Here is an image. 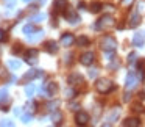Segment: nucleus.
I'll list each match as a JSON object with an SVG mask.
<instances>
[{
	"label": "nucleus",
	"instance_id": "nucleus-1",
	"mask_svg": "<svg viewBox=\"0 0 145 127\" xmlns=\"http://www.w3.org/2000/svg\"><path fill=\"white\" fill-rule=\"evenodd\" d=\"M100 47L105 52H114L117 49V39L111 35H105L100 39Z\"/></svg>",
	"mask_w": 145,
	"mask_h": 127
},
{
	"label": "nucleus",
	"instance_id": "nucleus-2",
	"mask_svg": "<svg viewBox=\"0 0 145 127\" xmlns=\"http://www.w3.org/2000/svg\"><path fill=\"white\" fill-rule=\"evenodd\" d=\"M95 89H97L98 93H101V94H106V93H109L114 89V83L108 79H98L97 82H95Z\"/></svg>",
	"mask_w": 145,
	"mask_h": 127
},
{
	"label": "nucleus",
	"instance_id": "nucleus-3",
	"mask_svg": "<svg viewBox=\"0 0 145 127\" xmlns=\"http://www.w3.org/2000/svg\"><path fill=\"white\" fill-rule=\"evenodd\" d=\"M116 25V21H114V17L112 16H103L100 21H98L97 24L94 25V28L95 30H103V28H109V27H114Z\"/></svg>",
	"mask_w": 145,
	"mask_h": 127
},
{
	"label": "nucleus",
	"instance_id": "nucleus-4",
	"mask_svg": "<svg viewBox=\"0 0 145 127\" xmlns=\"http://www.w3.org/2000/svg\"><path fill=\"white\" fill-rule=\"evenodd\" d=\"M67 82H69L70 86H73V88H80V86H84V79H83L81 74H70L69 79H67Z\"/></svg>",
	"mask_w": 145,
	"mask_h": 127
},
{
	"label": "nucleus",
	"instance_id": "nucleus-5",
	"mask_svg": "<svg viewBox=\"0 0 145 127\" xmlns=\"http://www.w3.org/2000/svg\"><path fill=\"white\" fill-rule=\"evenodd\" d=\"M64 17H66V21L70 24H78V21H80V16L75 11V8H69V7L64 10Z\"/></svg>",
	"mask_w": 145,
	"mask_h": 127
},
{
	"label": "nucleus",
	"instance_id": "nucleus-6",
	"mask_svg": "<svg viewBox=\"0 0 145 127\" xmlns=\"http://www.w3.org/2000/svg\"><path fill=\"white\" fill-rule=\"evenodd\" d=\"M120 118V108L119 107H116V108H112V110L108 113V116H106V122L103 124V126H112L114 122H116L117 119Z\"/></svg>",
	"mask_w": 145,
	"mask_h": 127
},
{
	"label": "nucleus",
	"instance_id": "nucleus-7",
	"mask_svg": "<svg viewBox=\"0 0 145 127\" xmlns=\"http://www.w3.org/2000/svg\"><path fill=\"white\" fill-rule=\"evenodd\" d=\"M42 91H44V94L47 96V97H53V96H56V93H58V85L55 82H48V83L44 85Z\"/></svg>",
	"mask_w": 145,
	"mask_h": 127
},
{
	"label": "nucleus",
	"instance_id": "nucleus-8",
	"mask_svg": "<svg viewBox=\"0 0 145 127\" xmlns=\"http://www.w3.org/2000/svg\"><path fill=\"white\" fill-rule=\"evenodd\" d=\"M38 55H39V52L36 50V49H30V50L25 52L24 58H25V61L28 64H36L38 63Z\"/></svg>",
	"mask_w": 145,
	"mask_h": 127
},
{
	"label": "nucleus",
	"instance_id": "nucleus-9",
	"mask_svg": "<svg viewBox=\"0 0 145 127\" xmlns=\"http://www.w3.org/2000/svg\"><path fill=\"white\" fill-rule=\"evenodd\" d=\"M94 60H95L94 52H84V54L80 57V63H81L83 66H91V64L94 63Z\"/></svg>",
	"mask_w": 145,
	"mask_h": 127
},
{
	"label": "nucleus",
	"instance_id": "nucleus-10",
	"mask_svg": "<svg viewBox=\"0 0 145 127\" xmlns=\"http://www.w3.org/2000/svg\"><path fill=\"white\" fill-rule=\"evenodd\" d=\"M140 24V11L139 10H133V13L129 14V19H128V25L129 27H137Z\"/></svg>",
	"mask_w": 145,
	"mask_h": 127
},
{
	"label": "nucleus",
	"instance_id": "nucleus-11",
	"mask_svg": "<svg viewBox=\"0 0 145 127\" xmlns=\"http://www.w3.org/2000/svg\"><path fill=\"white\" fill-rule=\"evenodd\" d=\"M89 113H86V111H83V110H80V111H76V114H75V121H76V124L78 126H86V124L89 122Z\"/></svg>",
	"mask_w": 145,
	"mask_h": 127
},
{
	"label": "nucleus",
	"instance_id": "nucleus-12",
	"mask_svg": "<svg viewBox=\"0 0 145 127\" xmlns=\"http://www.w3.org/2000/svg\"><path fill=\"white\" fill-rule=\"evenodd\" d=\"M137 82H139L137 77H136L133 72H129L128 75H126V85H125V86H126V89H128V91L134 89L136 86H137Z\"/></svg>",
	"mask_w": 145,
	"mask_h": 127
},
{
	"label": "nucleus",
	"instance_id": "nucleus-13",
	"mask_svg": "<svg viewBox=\"0 0 145 127\" xmlns=\"http://www.w3.org/2000/svg\"><path fill=\"white\" fill-rule=\"evenodd\" d=\"M73 42H75V36L72 33H64L61 36V46H64V47H70Z\"/></svg>",
	"mask_w": 145,
	"mask_h": 127
},
{
	"label": "nucleus",
	"instance_id": "nucleus-14",
	"mask_svg": "<svg viewBox=\"0 0 145 127\" xmlns=\"http://www.w3.org/2000/svg\"><path fill=\"white\" fill-rule=\"evenodd\" d=\"M67 7H69V2H67V0H55L53 2V8L58 13H61V11L64 13V10H66Z\"/></svg>",
	"mask_w": 145,
	"mask_h": 127
},
{
	"label": "nucleus",
	"instance_id": "nucleus-15",
	"mask_svg": "<svg viewBox=\"0 0 145 127\" xmlns=\"http://www.w3.org/2000/svg\"><path fill=\"white\" fill-rule=\"evenodd\" d=\"M41 75H42V72H41V71H38V69H30L28 72H27L25 75L22 77V80H24V82H28V80L36 79V77H41Z\"/></svg>",
	"mask_w": 145,
	"mask_h": 127
},
{
	"label": "nucleus",
	"instance_id": "nucleus-16",
	"mask_svg": "<svg viewBox=\"0 0 145 127\" xmlns=\"http://www.w3.org/2000/svg\"><path fill=\"white\" fill-rule=\"evenodd\" d=\"M122 124H123V127H139L140 126V121L137 118H126Z\"/></svg>",
	"mask_w": 145,
	"mask_h": 127
},
{
	"label": "nucleus",
	"instance_id": "nucleus-17",
	"mask_svg": "<svg viewBox=\"0 0 145 127\" xmlns=\"http://www.w3.org/2000/svg\"><path fill=\"white\" fill-rule=\"evenodd\" d=\"M44 49L48 52V54H56L58 52V44L55 41H47L44 46Z\"/></svg>",
	"mask_w": 145,
	"mask_h": 127
},
{
	"label": "nucleus",
	"instance_id": "nucleus-18",
	"mask_svg": "<svg viewBox=\"0 0 145 127\" xmlns=\"http://www.w3.org/2000/svg\"><path fill=\"white\" fill-rule=\"evenodd\" d=\"M133 46H136V47H142L144 46V35L142 33H134V36H133Z\"/></svg>",
	"mask_w": 145,
	"mask_h": 127
},
{
	"label": "nucleus",
	"instance_id": "nucleus-19",
	"mask_svg": "<svg viewBox=\"0 0 145 127\" xmlns=\"http://www.w3.org/2000/svg\"><path fill=\"white\" fill-rule=\"evenodd\" d=\"M75 42L78 46H81V47H86V46H89V38L88 36H80V38L75 39Z\"/></svg>",
	"mask_w": 145,
	"mask_h": 127
},
{
	"label": "nucleus",
	"instance_id": "nucleus-20",
	"mask_svg": "<svg viewBox=\"0 0 145 127\" xmlns=\"http://www.w3.org/2000/svg\"><path fill=\"white\" fill-rule=\"evenodd\" d=\"M42 36H44V32H42V30H36L35 35H28V39L30 41H38V39H41Z\"/></svg>",
	"mask_w": 145,
	"mask_h": 127
},
{
	"label": "nucleus",
	"instance_id": "nucleus-21",
	"mask_svg": "<svg viewBox=\"0 0 145 127\" xmlns=\"http://www.w3.org/2000/svg\"><path fill=\"white\" fill-rule=\"evenodd\" d=\"M52 119H53L55 124H61V119H63V113H61V111H58V110H55L53 114H52Z\"/></svg>",
	"mask_w": 145,
	"mask_h": 127
},
{
	"label": "nucleus",
	"instance_id": "nucleus-22",
	"mask_svg": "<svg viewBox=\"0 0 145 127\" xmlns=\"http://www.w3.org/2000/svg\"><path fill=\"white\" fill-rule=\"evenodd\" d=\"M8 66L13 71H17V69H20V61L19 60H10L8 61Z\"/></svg>",
	"mask_w": 145,
	"mask_h": 127
},
{
	"label": "nucleus",
	"instance_id": "nucleus-23",
	"mask_svg": "<svg viewBox=\"0 0 145 127\" xmlns=\"http://www.w3.org/2000/svg\"><path fill=\"white\" fill-rule=\"evenodd\" d=\"M35 85L33 83H30V85H27L25 86V94L28 96V97H33V94H35Z\"/></svg>",
	"mask_w": 145,
	"mask_h": 127
},
{
	"label": "nucleus",
	"instance_id": "nucleus-24",
	"mask_svg": "<svg viewBox=\"0 0 145 127\" xmlns=\"http://www.w3.org/2000/svg\"><path fill=\"white\" fill-rule=\"evenodd\" d=\"M75 88H73V86H70V88H67L66 89V91H64V94H66V97L67 99H73V97H75Z\"/></svg>",
	"mask_w": 145,
	"mask_h": 127
},
{
	"label": "nucleus",
	"instance_id": "nucleus-25",
	"mask_svg": "<svg viewBox=\"0 0 145 127\" xmlns=\"http://www.w3.org/2000/svg\"><path fill=\"white\" fill-rule=\"evenodd\" d=\"M58 107H59V102H58V101H53V102H48V104H47V110L48 111H55Z\"/></svg>",
	"mask_w": 145,
	"mask_h": 127
},
{
	"label": "nucleus",
	"instance_id": "nucleus-26",
	"mask_svg": "<svg viewBox=\"0 0 145 127\" xmlns=\"http://www.w3.org/2000/svg\"><path fill=\"white\" fill-rule=\"evenodd\" d=\"M44 19H45V16H44L42 13H39V14H35V16L31 17V21H33L35 24H39V22H42Z\"/></svg>",
	"mask_w": 145,
	"mask_h": 127
},
{
	"label": "nucleus",
	"instance_id": "nucleus-27",
	"mask_svg": "<svg viewBox=\"0 0 145 127\" xmlns=\"http://www.w3.org/2000/svg\"><path fill=\"white\" fill-rule=\"evenodd\" d=\"M35 32H36V30H35V27H33L31 24H30V25H25V27H24V33H25L27 36H28V35H33Z\"/></svg>",
	"mask_w": 145,
	"mask_h": 127
},
{
	"label": "nucleus",
	"instance_id": "nucleus-28",
	"mask_svg": "<svg viewBox=\"0 0 145 127\" xmlns=\"http://www.w3.org/2000/svg\"><path fill=\"white\" fill-rule=\"evenodd\" d=\"M100 10H101V3H98V2H92V5H91L92 13H98Z\"/></svg>",
	"mask_w": 145,
	"mask_h": 127
},
{
	"label": "nucleus",
	"instance_id": "nucleus-29",
	"mask_svg": "<svg viewBox=\"0 0 145 127\" xmlns=\"http://www.w3.org/2000/svg\"><path fill=\"white\" fill-rule=\"evenodd\" d=\"M136 61H137V55H136L134 52H133V54H129L128 55V64L131 66V64H134Z\"/></svg>",
	"mask_w": 145,
	"mask_h": 127
},
{
	"label": "nucleus",
	"instance_id": "nucleus-30",
	"mask_svg": "<svg viewBox=\"0 0 145 127\" xmlns=\"http://www.w3.org/2000/svg\"><path fill=\"white\" fill-rule=\"evenodd\" d=\"M8 97V89L3 88V89H0V101H3V99Z\"/></svg>",
	"mask_w": 145,
	"mask_h": 127
},
{
	"label": "nucleus",
	"instance_id": "nucleus-31",
	"mask_svg": "<svg viewBox=\"0 0 145 127\" xmlns=\"http://www.w3.org/2000/svg\"><path fill=\"white\" fill-rule=\"evenodd\" d=\"M114 58H116V55H114V52H106V60H108V61H112Z\"/></svg>",
	"mask_w": 145,
	"mask_h": 127
},
{
	"label": "nucleus",
	"instance_id": "nucleus-32",
	"mask_svg": "<svg viewBox=\"0 0 145 127\" xmlns=\"http://www.w3.org/2000/svg\"><path fill=\"white\" fill-rule=\"evenodd\" d=\"M0 126H2V127H5V126H13V122H11V121L10 119H3V121H2V122H0Z\"/></svg>",
	"mask_w": 145,
	"mask_h": 127
},
{
	"label": "nucleus",
	"instance_id": "nucleus-33",
	"mask_svg": "<svg viewBox=\"0 0 145 127\" xmlns=\"http://www.w3.org/2000/svg\"><path fill=\"white\" fill-rule=\"evenodd\" d=\"M5 39H7V33H5L3 30H0V42H3Z\"/></svg>",
	"mask_w": 145,
	"mask_h": 127
},
{
	"label": "nucleus",
	"instance_id": "nucleus-34",
	"mask_svg": "<svg viewBox=\"0 0 145 127\" xmlns=\"http://www.w3.org/2000/svg\"><path fill=\"white\" fill-rule=\"evenodd\" d=\"M22 119H24V122H30L31 121V114H24Z\"/></svg>",
	"mask_w": 145,
	"mask_h": 127
},
{
	"label": "nucleus",
	"instance_id": "nucleus-35",
	"mask_svg": "<svg viewBox=\"0 0 145 127\" xmlns=\"http://www.w3.org/2000/svg\"><path fill=\"white\" fill-rule=\"evenodd\" d=\"M19 50H22V46H20V44H16V47L13 49V54H17Z\"/></svg>",
	"mask_w": 145,
	"mask_h": 127
},
{
	"label": "nucleus",
	"instance_id": "nucleus-36",
	"mask_svg": "<svg viewBox=\"0 0 145 127\" xmlns=\"http://www.w3.org/2000/svg\"><path fill=\"white\" fill-rule=\"evenodd\" d=\"M0 77H8V72H5L3 67H0Z\"/></svg>",
	"mask_w": 145,
	"mask_h": 127
},
{
	"label": "nucleus",
	"instance_id": "nucleus-37",
	"mask_svg": "<svg viewBox=\"0 0 145 127\" xmlns=\"http://www.w3.org/2000/svg\"><path fill=\"white\" fill-rule=\"evenodd\" d=\"M89 75H91L92 79H94V77H97V71H95V69H91V71H89Z\"/></svg>",
	"mask_w": 145,
	"mask_h": 127
},
{
	"label": "nucleus",
	"instance_id": "nucleus-38",
	"mask_svg": "<svg viewBox=\"0 0 145 127\" xmlns=\"http://www.w3.org/2000/svg\"><path fill=\"white\" fill-rule=\"evenodd\" d=\"M134 111H137V113H140V111H142V107H140V105H134Z\"/></svg>",
	"mask_w": 145,
	"mask_h": 127
},
{
	"label": "nucleus",
	"instance_id": "nucleus-39",
	"mask_svg": "<svg viewBox=\"0 0 145 127\" xmlns=\"http://www.w3.org/2000/svg\"><path fill=\"white\" fill-rule=\"evenodd\" d=\"M78 7H80V10H84V7H86V5L83 3V2H80V3H78Z\"/></svg>",
	"mask_w": 145,
	"mask_h": 127
},
{
	"label": "nucleus",
	"instance_id": "nucleus-40",
	"mask_svg": "<svg viewBox=\"0 0 145 127\" xmlns=\"http://www.w3.org/2000/svg\"><path fill=\"white\" fill-rule=\"evenodd\" d=\"M140 99H145V93H140Z\"/></svg>",
	"mask_w": 145,
	"mask_h": 127
}]
</instances>
